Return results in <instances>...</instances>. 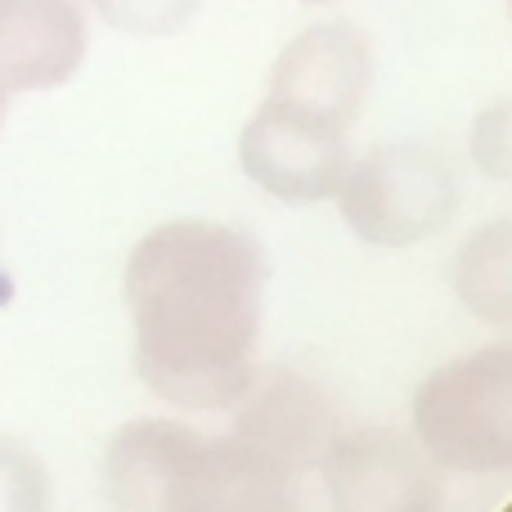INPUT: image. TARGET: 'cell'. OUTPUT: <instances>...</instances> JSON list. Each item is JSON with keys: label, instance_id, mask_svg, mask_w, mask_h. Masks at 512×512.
Returning <instances> with one entry per match:
<instances>
[{"label": "cell", "instance_id": "cell-2", "mask_svg": "<svg viewBox=\"0 0 512 512\" xmlns=\"http://www.w3.org/2000/svg\"><path fill=\"white\" fill-rule=\"evenodd\" d=\"M113 512H297L288 477L234 436H203L171 418L126 423L104 454Z\"/></svg>", "mask_w": 512, "mask_h": 512}, {"label": "cell", "instance_id": "cell-13", "mask_svg": "<svg viewBox=\"0 0 512 512\" xmlns=\"http://www.w3.org/2000/svg\"><path fill=\"white\" fill-rule=\"evenodd\" d=\"M472 158L499 185H512V95L495 99L472 122Z\"/></svg>", "mask_w": 512, "mask_h": 512}, {"label": "cell", "instance_id": "cell-4", "mask_svg": "<svg viewBox=\"0 0 512 512\" xmlns=\"http://www.w3.org/2000/svg\"><path fill=\"white\" fill-rule=\"evenodd\" d=\"M337 203L364 243L414 248L454 221L459 176L432 144H387L346 167Z\"/></svg>", "mask_w": 512, "mask_h": 512}, {"label": "cell", "instance_id": "cell-6", "mask_svg": "<svg viewBox=\"0 0 512 512\" xmlns=\"http://www.w3.org/2000/svg\"><path fill=\"white\" fill-rule=\"evenodd\" d=\"M373 68V45L355 23H315L279 50L265 99L351 131L373 90Z\"/></svg>", "mask_w": 512, "mask_h": 512}, {"label": "cell", "instance_id": "cell-15", "mask_svg": "<svg viewBox=\"0 0 512 512\" xmlns=\"http://www.w3.org/2000/svg\"><path fill=\"white\" fill-rule=\"evenodd\" d=\"M306 5H333V0H306Z\"/></svg>", "mask_w": 512, "mask_h": 512}, {"label": "cell", "instance_id": "cell-7", "mask_svg": "<svg viewBox=\"0 0 512 512\" xmlns=\"http://www.w3.org/2000/svg\"><path fill=\"white\" fill-rule=\"evenodd\" d=\"M324 481L333 512H441L436 459L391 427L337 436Z\"/></svg>", "mask_w": 512, "mask_h": 512}, {"label": "cell", "instance_id": "cell-9", "mask_svg": "<svg viewBox=\"0 0 512 512\" xmlns=\"http://www.w3.org/2000/svg\"><path fill=\"white\" fill-rule=\"evenodd\" d=\"M86 14L77 0H0V90H59L86 59Z\"/></svg>", "mask_w": 512, "mask_h": 512}, {"label": "cell", "instance_id": "cell-10", "mask_svg": "<svg viewBox=\"0 0 512 512\" xmlns=\"http://www.w3.org/2000/svg\"><path fill=\"white\" fill-rule=\"evenodd\" d=\"M450 283L477 319L512 328V216L481 225L459 243Z\"/></svg>", "mask_w": 512, "mask_h": 512}, {"label": "cell", "instance_id": "cell-5", "mask_svg": "<svg viewBox=\"0 0 512 512\" xmlns=\"http://www.w3.org/2000/svg\"><path fill=\"white\" fill-rule=\"evenodd\" d=\"M346 135L351 131L342 126H328L310 113L265 99L239 135V162L270 198L310 207L333 198L342 185L346 167H351Z\"/></svg>", "mask_w": 512, "mask_h": 512}, {"label": "cell", "instance_id": "cell-8", "mask_svg": "<svg viewBox=\"0 0 512 512\" xmlns=\"http://www.w3.org/2000/svg\"><path fill=\"white\" fill-rule=\"evenodd\" d=\"M337 436H342V427H337L328 396L301 373L274 369L265 378L256 373L252 387L239 396L234 441L248 445L256 459L279 468L283 477L324 468Z\"/></svg>", "mask_w": 512, "mask_h": 512}, {"label": "cell", "instance_id": "cell-12", "mask_svg": "<svg viewBox=\"0 0 512 512\" xmlns=\"http://www.w3.org/2000/svg\"><path fill=\"white\" fill-rule=\"evenodd\" d=\"M86 5L126 36H171L194 18L198 0H86Z\"/></svg>", "mask_w": 512, "mask_h": 512}, {"label": "cell", "instance_id": "cell-16", "mask_svg": "<svg viewBox=\"0 0 512 512\" xmlns=\"http://www.w3.org/2000/svg\"><path fill=\"white\" fill-rule=\"evenodd\" d=\"M504 5H508V18H512V0H504Z\"/></svg>", "mask_w": 512, "mask_h": 512}, {"label": "cell", "instance_id": "cell-11", "mask_svg": "<svg viewBox=\"0 0 512 512\" xmlns=\"http://www.w3.org/2000/svg\"><path fill=\"white\" fill-rule=\"evenodd\" d=\"M50 468L18 436H0V512H50Z\"/></svg>", "mask_w": 512, "mask_h": 512}, {"label": "cell", "instance_id": "cell-14", "mask_svg": "<svg viewBox=\"0 0 512 512\" xmlns=\"http://www.w3.org/2000/svg\"><path fill=\"white\" fill-rule=\"evenodd\" d=\"M5 113H9V95L0 90V131H5Z\"/></svg>", "mask_w": 512, "mask_h": 512}, {"label": "cell", "instance_id": "cell-1", "mask_svg": "<svg viewBox=\"0 0 512 512\" xmlns=\"http://www.w3.org/2000/svg\"><path fill=\"white\" fill-rule=\"evenodd\" d=\"M135 373L176 409H230L256 378L265 252L221 221H167L126 256Z\"/></svg>", "mask_w": 512, "mask_h": 512}, {"label": "cell", "instance_id": "cell-3", "mask_svg": "<svg viewBox=\"0 0 512 512\" xmlns=\"http://www.w3.org/2000/svg\"><path fill=\"white\" fill-rule=\"evenodd\" d=\"M414 432L436 468L468 477L512 472V346L436 369L414 396Z\"/></svg>", "mask_w": 512, "mask_h": 512}]
</instances>
